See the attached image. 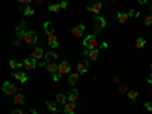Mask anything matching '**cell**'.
Listing matches in <instances>:
<instances>
[{"instance_id":"1","label":"cell","mask_w":152,"mask_h":114,"mask_svg":"<svg viewBox=\"0 0 152 114\" xmlns=\"http://www.w3.org/2000/svg\"><path fill=\"white\" fill-rule=\"evenodd\" d=\"M84 49H88V50L99 49V43H97L94 35H88V37L84 38Z\"/></svg>"},{"instance_id":"2","label":"cell","mask_w":152,"mask_h":114,"mask_svg":"<svg viewBox=\"0 0 152 114\" xmlns=\"http://www.w3.org/2000/svg\"><path fill=\"white\" fill-rule=\"evenodd\" d=\"M21 40H23L24 43H28V44H35V43L38 41V35H37L35 31H26Z\"/></svg>"},{"instance_id":"3","label":"cell","mask_w":152,"mask_h":114,"mask_svg":"<svg viewBox=\"0 0 152 114\" xmlns=\"http://www.w3.org/2000/svg\"><path fill=\"white\" fill-rule=\"evenodd\" d=\"M87 9L90 11V12H93L94 15H99L100 12L104 11V2L97 0V2H94V3H91V5H88V6H87Z\"/></svg>"},{"instance_id":"4","label":"cell","mask_w":152,"mask_h":114,"mask_svg":"<svg viewBox=\"0 0 152 114\" xmlns=\"http://www.w3.org/2000/svg\"><path fill=\"white\" fill-rule=\"evenodd\" d=\"M82 55H84V56H88L91 61H96V59L99 58V49H93V50L84 49V50H82Z\"/></svg>"},{"instance_id":"5","label":"cell","mask_w":152,"mask_h":114,"mask_svg":"<svg viewBox=\"0 0 152 114\" xmlns=\"http://www.w3.org/2000/svg\"><path fill=\"white\" fill-rule=\"evenodd\" d=\"M2 88H3L5 94H15L17 93V87L14 84H11V82H5Z\"/></svg>"},{"instance_id":"6","label":"cell","mask_w":152,"mask_h":114,"mask_svg":"<svg viewBox=\"0 0 152 114\" xmlns=\"http://www.w3.org/2000/svg\"><path fill=\"white\" fill-rule=\"evenodd\" d=\"M129 17H132V11L131 12H117L116 18L119 20V23H126L129 20Z\"/></svg>"},{"instance_id":"7","label":"cell","mask_w":152,"mask_h":114,"mask_svg":"<svg viewBox=\"0 0 152 114\" xmlns=\"http://www.w3.org/2000/svg\"><path fill=\"white\" fill-rule=\"evenodd\" d=\"M58 73L61 75H70V64H69V61H61L59 62V69H58Z\"/></svg>"},{"instance_id":"8","label":"cell","mask_w":152,"mask_h":114,"mask_svg":"<svg viewBox=\"0 0 152 114\" xmlns=\"http://www.w3.org/2000/svg\"><path fill=\"white\" fill-rule=\"evenodd\" d=\"M37 66H38V64H37V59H34V58H31V56L24 59V69H26V70H34Z\"/></svg>"},{"instance_id":"9","label":"cell","mask_w":152,"mask_h":114,"mask_svg":"<svg viewBox=\"0 0 152 114\" xmlns=\"http://www.w3.org/2000/svg\"><path fill=\"white\" fill-rule=\"evenodd\" d=\"M12 76H14V78L17 79V81H20L21 84H24L28 81V76H26V73L24 72H20V70H15L14 73H12Z\"/></svg>"},{"instance_id":"10","label":"cell","mask_w":152,"mask_h":114,"mask_svg":"<svg viewBox=\"0 0 152 114\" xmlns=\"http://www.w3.org/2000/svg\"><path fill=\"white\" fill-rule=\"evenodd\" d=\"M94 26H97L100 29L107 28V20L104 17H100V15H94Z\"/></svg>"},{"instance_id":"11","label":"cell","mask_w":152,"mask_h":114,"mask_svg":"<svg viewBox=\"0 0 152 114\" xmlns=\"http://www.w3.org/2000/svg\"><path fill=\"white\" fill-rule=\"evenodd\" d=\"M47 41H49V46H50V47H58V46H59L58 37H56L55 34H50V35H47Z\"/></svg>"},{"instance_id":"12","label":"cell","mask_w":152,"mask_h":114,"mask_svg":"<svg viewBox=\"0 0 152 114\" xmlns=\"http://www.w3.org/2000/svg\"><path fill=\"white\" fill-rule=\"evenodd\" d=\"M31 58H34V59L44 58V50H43L41 47H35V49H34V52L31 53Z\"/></svg>"},{"instance_id":"13","label":"cell","mask_w":152,"mask_h":114,"mask_svg":"<svg viewBox=\"0 0 152 114\" xmlns=\"http://www.w3.org/2000/svg\"><path fill=\"white\" fill-rule=\"evenodd\" d=\"M84 31H85L84 24H78V26H75V28L72 29V34H73V37H82Z\"/></svg>"},{"instance_id":"14","label":"cell","mask_w":152,"mask_h":114,"mask_svg":"<svg viewBox=\"0 0 152 114\" xmlns=\"http://www.w3.org/2000/svg\"><path fill=\"white\" fill-rule=\"evenodd\" d=\"M58 69H59V64H56V62H49V64L46 66V72L52 73V75L58 73Z\"/></svg>"},{"instance_id":"15","label":"cell","mask_w":152,"mask_h":114,"mask_svg":"<svg viewBox=\"0 0 152 114\" xmlns=\"http://www.w3.org/2000/svg\"><path fill=\"white\" fill-rule=\"evenodd\" d=\"M87 72H88V61L82 59L78 64V73H87Z\"/></svg>"},{"instance_id":"16","label":"cell","mask_w":152,"mask_h":114,"mask_svg":"<svg viewBox=\"0 0 152 114\" xmlns=\"http://www.w3.org/2000/svg\"><path fill=\"white\" fill-rule=\"evenodd\" d=\"M75 110H76V105H75V102H69L64 105V113L66 114H75Z\"/></svg>"},{"instance_id":"17","label":"cell","mask_w":152,"mask_h":114,"mask_svg":"<svg viewBox=\"0 0 152 114\" xmlns=\"http://www.w3.org/2000/svg\"><path fill=\"white\" fill-rule=\"evenodd\" d=\"M43 28H44V31H46V34H47V35L55 34V24H53L52 21H46Z\"/></svg>"},{"instance_id":"18","label":"cell","mask_w":152,"mask_h":114,"mask_svg":"<svg viewBox=\"0 0 152 114\" xmlns=\"http://www.w3.org/2000/svg\"><path fill=\"white\" fill-rule=\"evenodd\" d=\"M56 58H58V55L55 52H46L44 53V61L47 62V64H49V62H55Z\"/></svg>"},{"instance_id":"19","label":"cell","mask_w":152,"mask_h":114,"mask_svg":"<svg viewBox=\"0 0 152 114\" xmlns=\"http://www.w3.org/2000/svg\"><path fill=\"white\" fill-rule=\"evenodd\" d=\"M46 108L52 113H58V104L52 102V100H46Z\"/></svg>"},{"instance_id":"20","label":"cell","mask_w":152,"mask_h":114,"mask_svg":"<svg viewBox=\"0 0 152 114\" xmlns=\"http://www.w3.org/2000/svg\"><path fill=\"white\" fill-rule=\"evenodd\" d=\"M14 104H17V105H23L24 104V94L23 93H15L14 94Z\"/></svg>"},{"instance_id":"21","label":"cell","mask_w":152,"mask_h":114,"mask_svg":"<svg viewBox=\"0 0 152 114\" xmlns=\"http://www.w3.org/2000/svg\"><path fill=\"white\" fill-rule=\"evenodd\" d=\"M9 66H11L12 70H18V69H21V66H24V62L17 61V59H12V61L9 62Z\"/></svg>"},{"instance_id":"22","label":"cell","mask_w":152,"mask_h":114,"mask_svg":"<svg viewBox=\"0 0 152 114\" xmlns=\"http://www.w3.org/2000/svg\"><path fill=\"white\" fill-rule=\"evenodd\" d=\"M56 102H58L59 105L64 107V105L69 102V97H67L66 94H56Z\"/></svg>"},{"instance_id":"23","label":"cell","mask_w":152,"mask_h":114,"mask_svg":"<svg viewBox=\"0 0 152 114\" xmlns=\"http://www.w3.org/2000/svg\"><path fill=\"white\" fill-rule=\"evenodd\" d=\"M79 75L81 73H70L69 75V82L70 84H76V82L79 81Z\"/></svg>"},{"instance_id":"24","label":"cell","mask_w":152,"mask_h":114,"mask_svg":"<svg viewBox=\"0 0 152 114\" xmlns=\"http://www.w3.org/2000/svg\"><path fill=\"white\" fill-rule=\"evenodd\" d=\"M135 46H137V49H143L146 46V40H145V38H142V37H138L137 40H135Z\"/></svg>"},{"instance_id":"25","label":"cell","mask_w":152,"mask_h":114,"mask_svg":"<svg viewBox=\"0 0 152 114\" xmlns=\"http://www.w3.org/2000/svg\"><path fill=\"white\" fill-rule=\"evenodd\" d=\"M67 97H69L70 102H75V100L78 99V90H70V93L67 94Z\"/></svg>"},{"instance_id":"26","label":"cell","mask_w":152,"mask_h":114,"mask_svg":"<svg viewBox=\"0 0 152 114\" xmlns=\"http://www.w3.org/2000/svg\"><path fill=\"white\" fill-rule=\"evenodd\" d=\"M126 94H128V99L132 100V102H134V100H137V97H138V91H135V90H129Z\"/></svg>"},{"instance_id":"27","label":"cell","mask_w":152,"mask_h":114,"mask_svg":"<svg viewBox=\"0 0 152 114\" xmlns=\"http://www.w3.org/2000/svg\"><path fill=\"white\" fill-rule=\"evenodd\" d=\"M61 8H62L61 3H58V5H50V6H49V11H50V12H58Z\"/></svg>"},{"instance_id":"28","label":"cell","mask_w":152,"mask_h":114,"mask_svg":"<svg viewBox=\"0 0 152 114\" xmlns=\"http://www.w3.org/2000/svg\"><path fill=\"white\" fill-rule=\"evenodd\" d=\"M35 14V9L32 6H28V8H24V15H34Z\"/></svg>"},{"instance_id":"29","label":"cell","mask_w":152,"mask_h":114,"mask_svg":"<svg viewBox=\"0 0 152 114\" xmlns=\"http://www.w3.org/2000/svg\"><path fill=\"white\" fill-rule=\"evenodd\" d=\"M145 24H146V26H151V24H152V14H149V15L145 18Z\"/></svg>"},{"instance_id":"30","label":"cell","mask_w":152,"mask_h":114,"mask_svg":"<svg viewBox=\"0 0 152 114\" xmlns=\"http://www.w3.org/2000/svg\"><path fill=\"white\" fill-rule=\"evenodd\" d=\"M100 32H102V29H100V28L93 26V34H94V37H96V35H100Z\"/></svg>"},{"instance_id":"31","label":"cell","mask_w":152,"mask_h":114,"mask_svg":"<svg viewBox=\"0 0 152 114\" xmlns=\"http://www.w3.org/2000/svg\"><path fill=\"white\" fill-rule=\"evenodd\" d=\"M11 114H28V113H24L23 110H18V108H17V110H12Z\"/></svg>"},{"instance_id":"32","label":"cell","mask_w":152,"mask_h":114,"mask_svg":"<svg viewBox=\"0 0 152 114\" xmlns=\"http://www.w3.org/2000/svg\"><path fill=\"white\" fill-rule=\"evenodd\" d=\"M17 2H18L21 6H24V5H29V3L32 2V0H17Z\"/></svg>"},{"instance_id":"33","label":"cell","mask_w":152,"mask_h":114,"mask_svg":"<svg viewBox=\"0 0 152 114\" xmlns=\"http://www.w3.org/2000/svg\"><path fill=\"white\" fill-rule=\"evenodd\" d=\"M61 78H62L61 73H55V75H53V81H59Z\"/></svg>"},{"instance_id":"34","label":"cell","mask_w":152,"mask_h":114,"mask_svg":"<svg viewBox=\"0 0 152 114\" xmlns=\"http://www.w3.org/2000/svg\"><path fill=\"white\" fill-rule=\"evenodd\" d=\"M145 107H146V110H148V111H152V102H146V104H145Z\"/></svg>"},{"instance_id":"35","label":"cell","mask_w":152,"mask_h":114,"mask_svg":"<svg viewBox=\"0 0 152 114\" xmlns=\"http://www.w3.org/2000/svg\"><path fill=\"white\" fill-rule=\"evenodd\" d=\"M119 90H120V91H126V85H125V84H122V85L119 87Z\"/></svg>"},{"instance_id":"36","label":"cell","mask_w":152,"mask_h":114,"mask_svg":"<svg viewBox=\"0 0 152 114\" xmlns=\"http://www.w3.org/2000/svg\"><path fill=\"white\" fill-rule=\"evenodd\" d=\"M137 2L140 3V5H145V3H148V2H149V0H137Z\"/></svg>"},{"instance_id":"37","label":"cell","mask_w":152,"mask_h":114,"mask_svg":"<svg viewBox=\"0 0 152 114\" xmlns=\"http://www.w3.org/2000/svg\"><path fill=\"white\" fill-rule=\"evenodd\" d=\"M114 82H116V84H120V78H119V76H116V78H114Z\"/></svg>"},{"instance_id":"38","label":"cell","mask_w":152,"mask_h":114,"mask_svg":"<svg viewBox=\"0 0 152 114\" xmlns=\"http://www.w3.org/2000/svg\"><path fill=\"white\" fill-rule=\"evenodd\" d=\"M148 82H149V84H152V73L148 76Z\"/></svg>"},{"instance_id":"39","label":"cell","mask_w":152,"mask_h":114,"mask_svg":"<svg viewBox=\"0 0 152 114\" xmlns=\"http://www.w3.org/2000/svg\"><path fill=\"white\" fill-rule=\"evenodd\" d=\"M100 47H102V49H108V44L107 43H102V44H100Z\"/></svg>"},{"instance_id":"40","label":"cell","mask_w":152,"mask_h":114,"mask_svg":"<svg viewBox=\"0 0 152 114\" xmlns=\"http://www.w3.org/2000/svg\"><path fill=\"white\" fill-rule=\"evenodd\" d=\"M28 114H37V110H29Z\"/></svg>"},{"instance_id":"41","label":"cell","mask_w":152,"mask_h":114,"mask_svg":"<svg viewBox=\"0 0 152 114\" xmlns=\"http://www.w3.org/2000/svg\"><path fill=\"white\" fill-rule=\"evenodd\" d=\"M151 14H152V6H151Z\"/></svg>"},{"instance_id":"42","label":"cell","mask_w":152,"mask_h":114,"mask_svg":"<svg viewBox=\"0 0 152 114\" xmlns=\"http://www.w3.org/2000/svg\"><path fill=\"white\" fill-rule=\"evenodd\" d=\"M52 114H56V113H52Z\"/></svg>"},{"instance_id":"43","label":"cell","mask_w":152,"mask_h":114,"mask_svg":"<svg viewBox=\"0 0 152 114\" xmlns=\"http://www.w3.org/2000/svg\"><path fill=\"white\" fill-rule=\"evenodd\" d=\"M151 69H152V64H151Z\"/></svg>"}]
</instances>
